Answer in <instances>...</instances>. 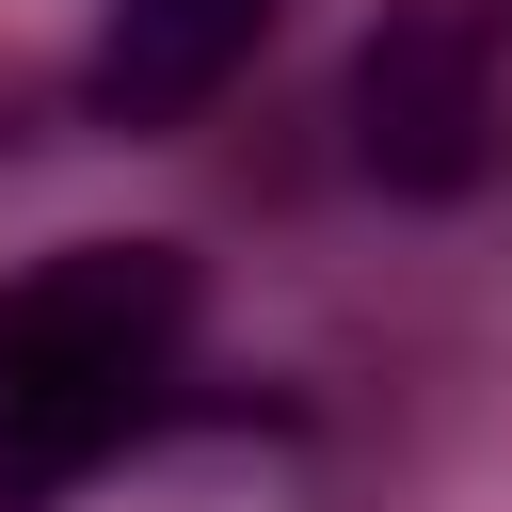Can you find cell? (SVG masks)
<instances>
[{
	"mask_svg": "<svg viewBox=\"0 0 512 512\" xmlns=\"http://www.w3.org/2000/svg\"><path fill=\"white\" fill-rule=\"evenodd\" d=\"M352 176L384 208H464L512 160V0H384L336 80Z\"/></svg>",
	"mask_w": 512,
	"mask_h": 512,
	"instance_id": "7a4b0ae2",
	"label": "cell"
},
{
	"mask_svg": "<svg viewBox=\"0 0 512 512\" xmlns=\"http://www.w3.org/2000/svg\"><path fill=\"white\" fill-rule=\"evenodd\" d=\"M272 16H288V0H96L80 112H96V128H128V144H160V128L224 112V80L272 48Z\"/></svg>",
	"mask_w": 512,
	"mask_h": 512,
	"instance_id": "3957f363",
	"label": "cell"
},
{
	"mask_svg": "<svg viewBox=\"0 0 512 512\" xmlns=\"http://www.w3.org/2000/svg\"><path fill=\"white\" fill-rule=\"evenodd\" d=\"M208 336V272L176 240H64L0 288V512H64L112 480Z\"/></svg>",
	"mask_w": 512,
	"mask_h": 512,
	"instance_id": "6da1fadb",
	"label": "cell"
}]
</instances>
